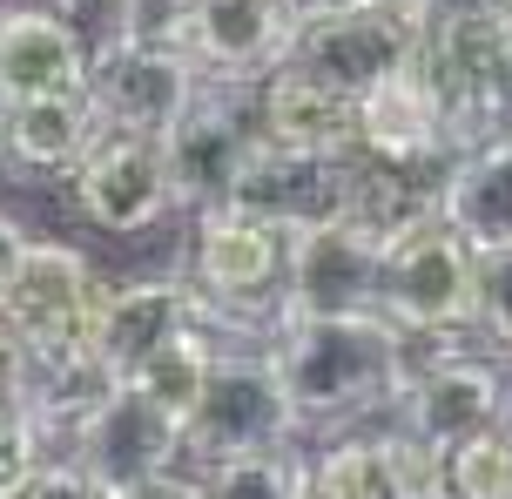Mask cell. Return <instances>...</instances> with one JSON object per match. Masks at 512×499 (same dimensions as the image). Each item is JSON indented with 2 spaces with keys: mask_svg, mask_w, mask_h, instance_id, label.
<instances>
[{
  "mask_svg": "<svg viewBox=\"0 0 512 499\" xmlns=\"http://www.w3.org/2000/svg\"><path fill=\"white\" fill-rule=\"evenodd\" d=\"M14 499H108V486L95 473H81L75 459H48V466L27 479Z\"/></svg>",
  "mask_w": 512,
  "mask_h": 499,
  "instance_id": "obj_27",
  "label": "cell"
},
{
  "mask_svg": "<svg viewBox=\"0 0 512 499\" xmlns=\"http://www.w3.org/2000/svg\"><path fill=\"white\" fill-rule=\"evenodd\" d=\"M378 284H384V243L378 237H364L351 216L310 223V230L290 237V270H283L277 324L378 311Z\"/></svg>",
  "mask_w": 512,
  "mask_h": 499,
  "instance_id": "obj_7",
  "label": "cell"
},
{
  "mask_svg": "<svg viewBox=\"0 0 512 499\" xmlns=\"http://www.w3.org/2000/svg\"><path fill=\"white\" fill-rule=\"evenodd\" d=\"M256 135L283 156H351L358 149V95L331 88L297 61H277L256 81Z\"/></svg>",
  "mask_w": 512,
  "mask_h": 499,
  "instance_id": "obj_13",
  "label": "cell"
},
{
  "mask_svg": "<svg viewBox=\"0 0 512 499\" xmlns=\"http://www.w3.org/2000/svg\"><path fill=\"white\" fill-rule=\"evenodd\" d=\"M472 331L512 358V250H486L479 257V317H472Z\"/></svg>",
  "mask_w": 512,
  "mask_h": 499,
  "instance_id": "obj_26",
  "label": "cell"
},
{
  "mask_svg": "<svg viewBox=\"0 0 512 499\" xmlns=\"http://www.w3.org/2000/svg\"><path fill=\"white\" fill-rule=\"evenodd\" d=\"M358 149L384 162H452V149H445V95L425 75V61L371 81L358 95Z\"/></svg>",
  "mask_w": 512,
  "mask_h": 499,
  "instance_id": "obj_16",
  "label": "cell"
},
{
  "mask_svg": "<svg viewBox=\"0 0 512 499\" xmlns=\"http://www.w3.org/2000/svg\"><path fill=\"white\" fill-rule=\"evenodd\" d=\"M506 432H512V419H506Z\"/></svg>",
  "mask_w": 512,
  "mask_h": 499,
  "instance_id": "obj_36",
  "label": "cell"
},
{
  "mask_svg": "<svg viewBox=\"0 0 512 499\" xmlns=\"http://www.w3.org/2000/svg\"><path fill=\"white\" fill-rule=\"evenodd\" d=\"M438 223L459 230L479 257L512 250V142L459 149L438 176Z\"/></svg>",
  "mask_w": 512,
  "mask_h": 499,
  "instance_id": "obj_18",
  "label": "cell"
},
{
  "mask_svg": "<svg viewBox=\"0 0 512 499\" xmlns=\"http://www.w3.org/2000/svg\"><path fill=\"white\" fill-rule=\"evenodd\" d=\"M68 459L115 493V486H128V479H142V473L182 466V419H176V412H162L142 385H128V378H122V385H115V392L75 425Z\"/></svg>",
  "mask_w": 512,
  "mask_h": 499,
  "instance_id": "obj_12",
  "label": "cell"
},
{
  "mask_svg": "<svg viewBox=\"0 0 512 499\" xmlns=\"http://www.w3.org/2000/svg\"><path fill=\"white\" fill-rule=\"evenodd\" d=\"M95 297H102V277L95 263L81 257L75 243L34 237L27 243L21 270L7 284V317L21 331V358H61V351H81L88 344V317H95Z\"/></svg>",
  "mask_w": 512,
  "mask_h": 499,
  "instance_id": "obj_8",
  "label": "cell"
},
{
  "mask_svg": "<svg viewBox=\"0 0 512 499\" xmlns=\"http://www.w3.org/2000/svg\"><path fill=\"white\" fill-rule=\"evenodd\" d=\"M48 459H61L48 439V425L34 419L27 398H0V499H14Z\"/></svg>",
  "mask_w": 512,
  "mask_h": 499,
  "instance_id": "obj_24",
  "label": "cell"
},
{
  "mask_svg": "<svg viewBox=\"0 0 512 499\" xmlns=\"http://www.w3.org/2000/svg\"><path fill=\"white\" fill-rule=\"evenodd\" d=\"M391 425H405L411 439H425V446L452 452L465 439H479L492 425L512 419V398H506V378L486 365V358H432V365H411L405 392L398 405L384 412Z\"/></svg>",
  "mask_w": 512,
  "mask_h": 499,
  "instance_id": "obj_11",
  "label": "cell"
},
{
  "mask_svg": "<svg viewBox=\"0 0 512 499\" xmlns=\"http://www.w3.org/2000/svg\"><path fill=\"white\" fill-rule=\"evenodd\" d=\"M95 135H102V115L88 95H27V102H7L0 162H14L27 176H75Z\"/></svg>",
  "mask_w": 512,
  "mask_h": 499,
  "instance_id": "obj_19",
  "label": "cell"
},
{
  "mask_svg": "<svg viewBox=\"0 0 512 499\" xmlns=\"http://www.w3.org/2000/svg\"><path fill=\"white\" fill-rule=\"evenodd\" d=\"M0 129H7V88H0Z\"/></svg>",
  "mask_w": 512,
  "mask_h": 499,
  "instance_id": "obj_35",
  "label": "cell"
},
{
  "mask_svg": "<svg viewBox=\"0 0 512 499\" xmlns=\"http://www.w3.org/2000/svg\"><path fill=\"white\" fill-rule=\"evenodd\" d=\"M270 358H277L283 392L297 405V425H371L398 405L411 378L405 331L384 311L283 324Z\"/></svg>",
  "mask_w": 512,
  "mask_h": 499,
  "instance_id": "obj_1",
  "label": "cell"
},
{
  "mask_svg": "<svg viewBox=\"0 0 512 499\" xmlns=\"http://www.w3.org/2000/svg\"><path fill=\"white\" fill-rule=\"evenodd\" d=\"M88 48L54 7H0V88L27 95H88Z\"/></svg>",
  "mask_w": 512,
  "mask_h": 499,
  "instance_id": "obj_17",
  "label": "cell"
},
{
  "mask_svg": "<svg viewBox=\"0 0 512 499\" xmlns=\"http://www.w3.org/2000/svg\"><path fill=\"white\" fill-rule=\"evenodd\" d=\"M189 7H196V0H135V14H142V34H169V41L182 34Z\"/></svg>",
  "mask_w": 512,
  "mask_h": 499,
  "instance_id": "obj_30",
  "label": "cell"
},
{
  "mask_svg": "<svg viewBox=\"0 0 512 499\" xmlns=\"http://www.w3.org/2000/svg\"><path fill=\"white\" fill-rule=\"evenodd\" d=\"M75 210L108 230V237H135L155 230L162 216L176 210V189H169V162L155 135H128V129H102L95 149L75 162Z\"/></svg>",
  "mask_w": 512,
  "mask_h": 499,
  "instance_id": "obj_10",
  "label": "cell"
},
{
  "mask_svg": "<svg viewBox=\"0 0 512 499\" xmlns=\"http://www.w3.org/2000/svg\"><path fill=\"white\" fill-rule=\"evenodd\" d=\"M445 499H512V432L492 425L445 452Z\"/></svg>",
  "mask_w": 512,
  "mask_h": 499,
  "instance_id": "obj_23",
  "label": "cell"
},
{
  "mask_svg": "<svg viewBox=\"0 0 512 499\" xmlns=\"http://www.w3.org/2000/svg\"><path fill=\"white\" fill-rule=\"evenodd\" d=\"M162 162H169V189H176V210H209V203H230L243 162L256 156V81H216L203 75V88L189 95L169 129L155 135Z\"/></svg>",
  "mask_w": 512,
  "mask_h": 499,
  "instance_id": "obj_4",
  "label": "cell"
},
{
  "mask_svg": "<svg viewBox=\"0 0 512 499\" xmlns=\"http://www.w3.org/2000/svg\"><path fill=\"white\" fill-rule=\"evenodd\" d=\"M61 21L75 27V41L88 48V61H102L108 48H122L142 34V14H135V0H48Z\"/></svg>",
  "mask_w": 512,
  "mask_h": 499,
  "instance_id": "obj_25",
  "label": "cell"
},
{
  "mask_svg": "<svg viewBox=\"0 0 512 499\" xmlns=\"http://www.w3.org/2000/svg\"><path fill=\"white\" fill-rule=\"evenodd\" d=\"M304 425H297V405L283 392V371L270 351H216L203 392L182 419V459L189 466H216V459H236V452H270L290 446Z\"/></svg>",
  "mask_w": 512,
  "mask_h": 499,
  "instance_id": "obj_3",
  "label": "cell"
},
{
  "mask_svg": "<svg viewBox=\"0 0 512 499\" xmlns=\"http://www.w3.org/2000/svg\"><path fill=\"white\" fill-rule=\"evenodd\" d=\"M216 331H209L203 317L196 324H182L176 338H162L142 358V365L128 371V385H142V392L162 405V412H176V419H189V405H196V392H203V378H209V365H216Z\"/></svg>",
  "mask_w": 512,
  "mask_h": 499,
  "instance_id": "obj_20",
  "label": "cell"
},
{
  "mask_svg": "<svg viewBox=\"0 0 512 499\" xmlns=\"http://www.w3.org/2000/svg\"><path fill=\"white\" fill-rule=\"evenodd\" d=\"M378 311L405 331V338H459L479 317V250L445 230L425 223L384 250V284H378Z\"/></svg>",
  "mask_w": 512,
  "mask_h": 499,
  "instance_id": "obj_5",
  "label": "cell"
},
{
  "mask_svg": "<svg viewBox=\"0 0 512 499\" xmlns=\"http://www.w3.org/2000/svg\"><path fill=\"white\" fill-rule=\"evenodd\" d=\"M310 499H405L378 452V432H344L310 459Z\"/></svg>",
  "mask_w": 512,
  "mask_h": 499,
  "instance_id": "obj_22",
  "label": "cell"
},
{
  "mask_svg": "<svg viewBox=\"0 0 512 499\" xmlns=\"http://www.w3.org/2000/svg\"><path fill=\"white\" fill-rule=\"evenodd\" d=\"M27 230L14 223V216H0V297H7V284H14V270H21V257H27Z\"/></svg>",
  "mask_w": 512,
  "mask_h": 499,
  "instance_id": "obj_31",
  "label": "cell"
},
{
  "mask_svg": "<svg viewBox=\"0 0 512 499\" xmlns=\"http://www.w3.org/2000/svg\"><path fill=\"white\" fill-rule=\"evenodd\" d=\"M283 270H290V230L236 203L196 210V243H189V284L203 297V324H243L256 311L283 304ZM283 331V324H277Z\"/></svg>",
  "mask_w": 512,
  "mask_h": 499,
  "instance_id": "obj_2",
  "label": "cell"
},
{
  "mask_svg": "<svg viewBox=\"0 0 512 499\" xmlns=\"http://www.w3.org/2000/svg\"><path fill=\"white\" fill-rule=\"evenodd\" d=\"M203 317V297L189 277H135V284H102L95 317H88V351H102L115 378L149 358L162 338H176L182 324Z\"/></svg>",
  "mask_w": 512,
  "mask_h": 499,
  "instance_id": "obj_15",
  "label": "cell"
},
{
  "mask_svg": "<svg viewBox=\"0 0 512 499\" xmlns=\"http://www.w3.org/2000/svg\"><path fill=\"white\" fill-rule=\"evenodd\" d=\"M196 88H203V68L169 34H135L88 68V102L102 115V129L128 135H162L189 108Z\"/></svg>",
  "mask_w": 512,
  "mask_h": 499,
  "instance_id": "obj_9",
  "label": "cell"
},
{
  "mask_svg": "<svg viewBox=\"0 0 512 499\" xmlns=\"http://www.w3.org/2000/svg\"><path fill=\"white\" fill-rule=\"evenodd\" d=\"M486 129H492V142H512V68H506V81H499V95H492Z\"/></svg>",
  "mask_w": 512,
  "mask_h": 499,
  "instance_id": "obj_32",
  "label": "cell"
},
{
  "mask_svg": "<svg viewBox=\"0 0 512 499\" xmlns=\"http://www.w3.org/2000/svg\"><path fill=\"white\" fill-rule=\"evenodd\" d=\"M425 54V14H398V7H378V0H351L337 14H310L290 34V54L310 75H324L344 95H364L371 81L398 75Z\"/></svg>",
  "mask_w": 512,
  "mask_h": 499,
  "instance_id": "obj_6",
  "label": "cell"
},
{
  "mask_svg": "<svg viewBox=\"0 0 512 499\" xmlns=\"http://www.w3.org/2000/svg\"><path fill=\"white\" fill-rule=\"evenodd\" d=\"M290 34H297L290 0H196L176 41L216 81H263L290 54Z\"/></svg>",
  "mask_w": 512,
  "mask_h": 499,
  "instance_id": "obj_14",
  "label": "cell"
},
{
  "mask_svg": "<svg viewBox=\"0 0 512 499\" xmlns=\"http://www.w3.org/2000/svg\"><path fill=\"white\" fill-rule=\"evenodd\" d=\"M337 7H351V0H290L297 21H310V14H337Z\"/></svg>",
  "mask_w": 512,
  "mask_h": 499,
  "instance_id": "obj_33",
  "label": "cell"
},
{
  "mask_svg": "<svg viewBox=\"0 0 512 499\" xmlns=\"http://www.w3.org/2000/svg\"><path fill=\"white\" fill-rule=\"evenodd\" d=\"M196 473H203V499H310V459H297L290 446L236 452Z\"/></svg>",
  "mask_w": 512,
  "mask_h": 499,
  "instance_id": "obj_21",
  "label": "cell"
},
{
  "mask_svg": "<svg viewBox=\"0 0 512 499\" xmlns=\"http://www.w3.org/2000/svg\"><path fill=\"white\" fill-rule=\"evenodd\" d=\"M378 7H398V14H432V0H378Z\"/></svg>",
  "mask_w": 512,
  "mask_h": 499,
  "instance_id": "obj_34",
  "label": "cell"
},
{
  "mask_svg": "<svg viewBox=\"0 0 512 499\" xmlns=\"http://www.w3.org/2000/svg\"><path fill=\"white\" fill-rule=\"evenodd\" d=\"M108 499H203V473L189 466H162V473H142V479H128V486H115Z\"/></svg>",
  "mask_w": 512,
  "mask_h": 499,
  "instance_id": "obj_28",
  "label": "cell"
},
{
  "mask_svg": "<svg viewBox=\"0 0 512 499\" xmlns=\"http://www.w3.org/2000/svg\"><path fill=\"white\" fill-rule=\"evenodd\" d=\"M21 331H14V317H7V304H0V398H27L21 385Z\"/></svg>",
  "mask_w": 512,
  "mask_h": 499,
  "instance_id": "obj_29",
  "label": "cell"
}]
</instances>
